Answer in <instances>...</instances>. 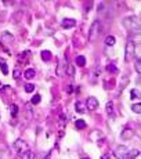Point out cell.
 <instances>
[{"instance_id": "1", "label": "cell", "mask_w": 141, "mask_h": 159, "mask_svg": "<svg viewBox=\"0 0 141 159\" xmlns=\"http://www.w3.org/2000/svg\"><path fill=\"white\" fill-rule=\"evenodd\" d=\"M68 57L66 55H64V58H62V61H60L58 62V65H57V75L58 76H64V75H66V68H68Z\"/></svg>"}, {"instance_id": "2", "label": "cell", "mask_w": 141, "mask_h": 159, "mask_svg": "<svg viewBox=\"0 0 141 159\" xmlns=\"http://www.w3.org/2000/svg\"><path fill=\"white\" fill-rule=\"evenodd\" d=\"M136 55V44L133 42H129L126 44V54H125V58L126 61H130Z\"/></svg>"}, {"instance_id": "3", "label": "cell", "mask_w": 141, "mask_h": 159, "mask_svg": "<svg viewBox=\"0 0 141 159\" xmlns=\"http://www.w3.org/2000/svg\"><path fill=\"white\" fill-rule=\"evenodd\" d=\"M14 147H15L17 152H18V155H21V154H22L24 151H26V149H29V148H28V145H26V143L24 141V140H21V138H18L17 141L14 143Z\"/></svg>"}, {"instance_id": "4", "label": "cell", "mask_w": 141, "mask_h": 159, "mask_svg": "<svg viewBox=\"0 0 141 159\" xmlns=\"http://www.w3.org/2000/svg\"><path fill=\"white\" fill-rule=\"evenodd\" d=\"M114 154H115V156L118 158V159H125L126 158V154H127V148H126L125 145H118V147L115 148Z\"/></svg>"}, {"instance_id": "5", "label": "cell", "mask_w": 141, "mask_h": 159, "mask_svg": "<svg viewBox=\"0 0 141 159\" xmlns=\"http://www.w3.org/2000/svg\"><path fill=\"white\" fill-rule=\"evenodd\" d=\"M98 26H100V21L95 20L93 22V25L90 28V33H89V40H94L97 36V32H98Z\"/></svg>"}, {"instance_id": "6", "label": "cell", "mask_w": 141, "mask_h": 159, "mask_svg": "<svg viewBox=\"0 0 141 159\" xmlns=\"http://www.w3.org/2000/svg\"><path fill=\"white\" fill-rule=\"evenodd\" d=\"M86 108L90 109V111H94L98 108V100H97L95 97H89L86 101Z\"/></svg>"}, {"instance_id": "7", "label": "cell", "mask_w": 141, "mask_h": 159, "mask_svg": "<svg viewBox=\"0 0 141 159\" xmlns=\"http://www.w3.org/2000/svg\"><path fill=\"white\" fill-rule=\"evenodd\" d=\"M76 25V21L75 20H71V18H65V20L61 21V26L64 29H68V28H74Z\"/></svg>"}, {"instance_id": "8", "label": "cell", "mask_w": 141, "mask_h": 159, "mask_svg": "<svg viewBox=\"0 0 141 159\" xmlns=\"http://www.w3.org/2000/svg\"><path fill=\"white\" fill-rule=\"evenodd\" d=\"M106 112H108L109 116H115L116 112H115V108H114V103L112 101H109V103H106Z\"/></svg>"}, {"instance_id": "9", "label": "cell", "mask_w": 141, "mask_h": 159, "mask_svg": "<svg viewBox=\"0 0 141 159\" xmlns=\"http://www.w3.org/2000/svg\"><path fill=\"white\" fill-rule=\"evenodd\" d=\"M35 69H32V68H29V69H26L25 72H24V78H25L26 80H29V79H33L35 78Z\"/></svg>"}, {"instance_id": "10", "label": "cell", "mask_w": 141, "mask_h": 159, "mask_svg": "<svg viewBox=\"0 0 141 159\" xmlns=\"http://www.w3.org/2000/svg\"><path fill=\"white\" fill-rule=\"evenodd\" d=\"M75 109H76V112H79V113H83L84 111H86V105L82 103V101H76V104H75Z\"/></svg>"}, {"instance_id": "11", "label": "cell", "mask_w": 141, "mask_h": 159, "mask_svg": "<svg viewBox=\"0 0 141 159\" xmlns=\"http://www.w3.org/2000/svg\"><path fill=\"white\" fill-rule=\"evenodd\" d=\"M134 136V130H132V129H125L123 132H122V138H132Z\"/></svg>"}, {"instance_id": "12", "label": "cell", "mask_w": 141, "mask_h": 159, "mask_svg": "<svg viewBox=\"0 0 141 159\" xmlns=\"http://www.w3.org/2000/svg\"><path fill=\"white\" fill-rule=\"evenodd\" d=\"M40 55H42V60L43 61H50L51 60V53L48 51V50H43L40 53Z\"/></svg>"}, {"instance_id": "13", "label": "cell", "mask_w": 141, "mask_h": 159, "mask_svg": "<svg viewBox=\"0 0 141 159\" xmlns=\"http://www.w3.org/2000/svg\"><path fill=\"white\" fill-rule=\"evenodd\" d=\"M138 155H140L138 149H133V151H130V152L126 154V158H127V159H134V158H137Z\"/></svg>"}, {"instance_id": "14", "label": "cell", "mask_w": 141, "mask_h": 159, "mask_svg": "<svg viewBox=\"0 0 141 159\" xmlns=\"http://www.w3.org/2000/svg\"><path fill=\"white\" fill-rule=\"evenodd\" d=\"M19 156H21L22 159H32L33 158V152L31 151V149H26V151H24Z\"/></svg>"}, {"instance_id": "15", "label": "cell", "mask_w": 141, "mask_h": 159, "mask_svg": "<svg viewBox=\"0 0 141 159\" xmlns=\"http://www.w3.org/2000/svg\"><path fill=\"white\" fill-rule=\"evenodd\" d=\"M75 62H76V64L79 65V66H84V65H86V58H84L83 55H77Z\"/></svg>"}, {"instance_id": "16", "label": "cell", "mask_w": 141, "mask_h": 159, "mask_svg": "<svg viewBox=\"0 0 141 159\" xmlns=\"http://www.w3.org/2000/svg\"><path fill=\"white\" fill-rule=\"evenodd\" d=\"M75 126H76V129H84L86 127V122L83 119H77L76 123H75Z\"/></svg>"}, {"instance_id": "17", "label": "cell", "mask_w": 141, "mask_h": 159, "mask_svg": "<svg viewBox=\"0 0 141 159\" xmlns=\"http://www.w3.org/2000/svg\"><path fill=\"white\" fill-rule=\"evenodd\" d=\"M106 71L111 72V73H116V72H118V68H116L115 64H108L106 65Z\"/></svg>"}, {"instance_id": "18", "label": "cell", "mask_w": 141, "mask_h": 159, "mask_svg": "<svg viewBox=\"0 0 141 159\" xmlns=\"http://www.w3.org/2000/svg\"><path fill=\"white\" fill-rule=\"evenodd\" d=\"M2 40H3V42L8 40L7 43H10V42H13V40H14V37L10 35V33H3V35H2Z\"/></svg>"}, {"instance_id": "19", "label": "cell", "mask_w": 141, "mask_h": 159, "mask_svg": "<svg viewBox=\"0 0 141 159\" xmlns=\"http://www.w3.org/2000/svg\"><path fill=\"white\" fill-rule=\"evenodd\" d=\"M10 112H11V116L14 118V116H17V113H18V107L15 104H13L11 107H10Z\"/></svg>"}, {"instance_id": "20", "label": "cell", "mask_w": 141, "mask_h": 159, "mask_svg": "<svg viewBox=\"0 0 141 159\" xmlns=\"http://www.w3.org/2000/svg\"><path fill=\"white\" fill-rule=\"evenodd\" d=\"M115 42H116V39H115L114 36H108V37L105 39V43H106L108 46H114V44H115Z\"/></svg>"}, {"instance_id": "21", "label": "cell", "mask_w": 141, "mask_h": 159, "mask_svg": "<svg viewBox=\"0 0 141 159\" xmlns=\"http://www.w3.org/2000/svg\"><path fill=\"white\" fill-rule=\"evenodd\" d=\"M130 95H132V97H130V98L136 100V98H138V97H140V91H138L137 89H133L132 91H130Z\"/></svg>"}, {"instance_id": "22", "label": "cell", "mask_w": 141, "mask_h": 159, "mask_svg": "<svg viewBox=\"0 0 141 159\" xmlns=\"http://www.w3.org/2000/svg\"><path fill=\"white\" fill-rule=\"evenodd\" d=\"M0 68H2V72H3V73L4 75H7L8 73V66H7V64H6V62H0Z\"/></svg>"}, {"instance_id": "23", "label": "cell", "mask_w": 141, "mask_h": 159, "mask_svg": "<svg viewBox=\"0 0 141 159\" xmlns=\"http://www.w3.org/2000/svg\"><path fill=\"white\" fill-rule=\"evenodd\" d=\"M33 90H35V84H32V83H26L25 84V91L26 93H32Z\"/></svg>"}, {"instance_id": "24", "label": "cell", "mask_w": 141, "mask_h": 159, "mask_svg": "<svg viewBox=\"0 0 141 159\" xmlns=\"http://www.w3.org/2000/svg\"><path fill=\"white\" fill-rule=\"evenodd\" d=\"M140 64H141V60H140V57H138V58L136 60V64H134V68H136V71H137L138 73L141 72V65Z\"/></svg>"}, {"instance_id": "25", "label": "cell", "mask_w": 141, "mask_h": 159, "mask_svg": "<svg viewBox=\"0 0 141 159\" xmlns=\"http://www.w3.org/2000/svg\"><path fill=\"white\" fill-rule=\"evenodd\" d=\"M40 100H42V97H40L39 94H36V95H33V97H32L31 103H32V104H39V103H40Z\"/></svg>"}, {"instance_id": "26", "label": "cell", "mask_w": 141, "mask_h": 159, "mask_svg": "<svg viewBox=\"0 0 141 159\" xmlns=\"http://www.w3.org/2000/svg\"><path fill=\"white\" fill-rule=\"evenodd\" d=\"M132 109H133V112L140 113V112H141V105H140V103H138V104H134L133 107H132Z\"/></svg>"}, {"instance_id": "27", "label": "cell", "mask_w": 141, "mask_h": 159, "mask_svg": "<svg viewBox=\"0 0 141 159\" xmlns=\"http://www.w3.org/2000/svg\"><path fill=\"white\" fill-rule=\"evenodd\" d=\"M19 78H21V71L15 68V71H14V79H19Z\"/></svg>"}, {"instance_id": "28", "label": "cell", "mask_w": 141, "mask_h": 159, "mask_svg": "<svg viewBox=\"0 0 141 159\" xmlns=\"http://www.w3.org/2000/svg\"><path fill=\"white\" fill-rule=\"evenodd\" d=\"M101 159H111V156L108 155V154H104V155L101 156Z\"/></svg>"}, {"instance_id": "29", "label": "cell", "mask_w": 141, "mask_h": 159, "mask_svg": "<svg viewBox=\"0 0 141 159\" xmlns=\"http://www.w3.org/2000/svg\"><path fill=\"white\" fill-rule=\"evenodd\" d=\"M82 159H90V158H82Z\"/></svg>"}]
</instances>
